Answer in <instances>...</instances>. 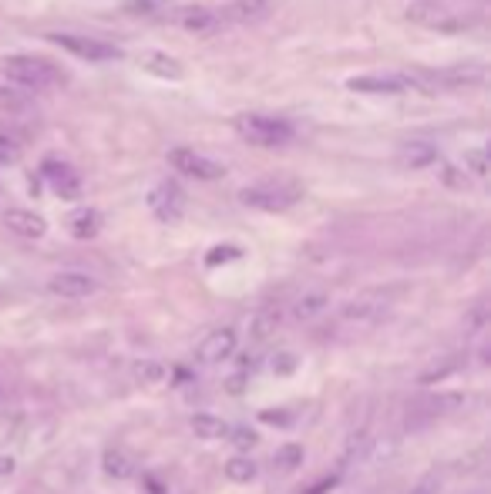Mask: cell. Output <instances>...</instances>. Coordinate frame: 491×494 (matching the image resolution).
Masks as SVG:
<instances>
[{"label": "cell", "instance_id": "d4e9b609", "mask_svg": "<svg viewBox=\"0 0 491 494\" xmlns=\"http://www.w3.org/2000/svg\"><path fill=\"white\" fill-rule=\"evenodd\" d=\"M135 377H138L142 384H158V380L165 377V367L152 360H142V363H135Z\"/></svg>", "mask_w": 491, "mask_h": 494}, {"label": "cell", "instance_id": "2e32d148", "mask_svg": "<svg viewBox=\"0 0 491 494\" xmlns=\"http://www.w3.org/2000/svg\"><path fill=\"white\" fill-rule=\"evenodd\" d=\"M67 226H71V236L91 239V236H98V229H101V216L95 209H78V212H71Z\"/></svg>", "mask_w": 491, "mask_h": 494}, {"label": "cell", "instance_id": "7c38bea8", "mask_svg": "<svg viewBox=\"0 0 491 494\" xmlns=\"http://www.w3.org/2000/svg\"><path fill=\"white\" fill-rule=\"evenodd\" d=\"M269 7H273V0H233V4H225L223 11H219V21L249 24V21H259Z\"/></svg>", "mask_w": 491, "mask_h": 494}, {"label": "cell", "instance_id": "ffe728a7", "mask_svg": "<svg viewBox=\"0 0 491 494\" xmlns=\"http://www.w3.org/2000/svg\"><path fill=\"white\" fill-rule=\"evenodd\" d=\"M31 98L34 95H27V91H21L17 85L0 77V111H24L31 105Z\"/></svg>", "mask_w": 491, "mask_h": 494}, {"label": "cell", "instance_id": "3957f363", "mask_svg": "<svg viewBox=\"0 0 491 494\" xmlns=\"http://www.w3.org/2000/svg\"><path fill=\"white\" fill-rule=\"evenodd\" d=\"M235 132H239V138H246L249 145H259V148H283V145L293 142L290 125L279 118H266V115H239Z\"/></svg>", "mask_w": 491, "mask_h": 494}, {"label": "cell", "instance_id": "ba28073f", "mask_svg": "<svg viewBox=\"0 0 491 494\" xmlns=\"http://www.w3.org/2000/svg\"><path fill=\"white\" fill-rule=\"evenodd\" d=\"M4 226H7L14 236H21V239H41L47 232L45 216H37V212L31 209H7L4 212Z\"/></svg>", "mask_w": 491, "mask_h": 494}, {"label": "cell", "instance_id": "d6986e66", "mask_svg": "<svg viewBox=\"0 0 491 494\" xmlns=\"http://www.w3.org/2000/svg\"><path fill=\"white\" fill-rule=\"evenodd\" d=\"M256 461L253 458H243V454H235V458H229L225 461V478L233 484H249L253 478H256Z\"/></svg>", "mask_w": 491, "mask_h": 494}, {"label": "cell", "instance_id": "7402d4cb", "mask_svg": "<svg viewBox=\"0 0 491 494\" xmlns=\"http://www.w3.org/2000/svg\"><path fill=\"white\" fill-rule=\"evenodd\" d=\"M461 165H465V176H471L475 182H485V178H488V152H485V148L465 152Z\"/></svg>", "mask_w": 491, "mask_h": 494}, {"label": "cell", "instance_id": "6da1fadb", "mask_svg": "<svg viewBox=\"0 0 491 494\" xmlns=\"http://www.w3.org/2000/svg\"><path fill=\"white\" fill-rule=\"evenodd\" d=\"M0 77L17 85L27 95H34V91H47L61 85V67L37 55H11L0 61Z\"/></svg>", "mask_w": 491, "mask_h": 494}, {"label": "cell", "instance_id": "8fae6325", "mask_svg": "<svg viewBox=\"0 0 491 494\" xmlns=\"http://www.w3.org/2000/svg\"><path fill=\"white\" fill-rule=\"evenodd\" d=\"M45 178L51 182V188H55L61 198L81 196V178L67 162H45Z\"/></svg>", "mask_w": 491, "mask_h": 494}, {"label": "cell", "instance_id": "5bb4252c", "mask_svg": "<svg viewBox=\"0 0 491 494\" xmlns=\"http://www.w3.org/2000/svg\"><path fill=\"white\" fill-rule=\"evenodd\" d=\"M142 67H145L148 75L168 77V81H179V77H182L179 61H175V57H168V55H162V51H152V55L142 57Z\"/></svg>", "mask_w": 491, "mask_h": 494}, {"label": "cell", "instance_id": "9c48e42d", "mask_svg": "<svg viewBox=\"0 0 491 494\" xmlns=\"http://www.w3.org/2000/svg\"><path fill=\"white\" fill-rule=\"evenodd\" d=\"M233 353H235V329L233 327L213 329V333L199 343L202 363H219V360H225V357H233Z\"/></svg>", "mask_w": 491, "mask_h": 494}, {"label": "cell", "instance_id": "cb8c5ba5", "mask_svg": "<svg viewBox=\"0 0 491 494\" xmlns=\"http://www.w3.org/2000/svg\"><path fill=\"white\" fill-rule=\"evenodd\" d=\"M273 464H276L279 471H296L303 464V448L300 444H283V448L273 454Z\"/></svg>", "mask_w": 491, "mask_h": 494}, {"label": "cell", "instance_id": "ac0fdd59", "mask_svg": "<svg viewBox=\"0 0 491 494\" xmlns=\"http://www.w3.org/2000/svg\"><path fill=\"white\" fill-rule=\"evenodd\" d=\"M437 81H441V85H455V88H458V85H481V81H485V67L468 65V67H455V71H441Z\"/></svg>", "mask_w": 491, "mask_h": 494}, {"label": "cell", "instance_id": "4316f807", "mask_svg": "<svg viewBox=\"0 0 491 494\" xmlns=\"http://www.w3.org/2000/svg\"><path fill=\"white\" fill-rule=\"evenodd\" d=\"M229 434H233V444L235 448H243V450H249V448H256V430H249V428H235V430H229Z\"/></svg>", "mask_w": 491, "mask_h": 494}, {"label": "cell", "instance_id": "277c9868", "mask_svg": "<svg viewBox=\"0 0 491 494\" xmlns=\"http://www.w3.org/2000/svg\"><path fill=\"white\" fill-rule=\"evenodd\" d=\"M148 209L158 222H179L185 212V192L175 182H158L148 192Z\"/></svg>", "mask_w": 491, "mask_h": 494}, {"label": "cell", "instance_id": "4dcf8cb0", "mask_svg": "<svg viewBox=\"0 0 491 494\" xmlns=\"http://www.w3.org/2000/svg\"><path fill=\"white\" fill-rule=\"evenodd\" d=\"M437 491H441V481H437V478H425L421 484L411 488V494H437Z\"/></svg>", "mask_w": 491, "mask_h": 494}, {"label": "cell", "instance_id": "30bf717a", "mask_svg": "<svg viewBox=\"0 0 491 494\" xmlns=\"http://www.w3.org/2000/svg\"><path fill=\"white\" fill-rule=\"evenodd\" d=\"M47 289H51L55 297L81 299V297H91V293H95V279H91L88 273H57V276H51Z\"/></svg>", "mask_w": 491, "mask_h": 494}, {"label": "cell", "instance_id": "4fadbf2b", "mask_svg": "<svg viewBox=\"0 0 491 494\" xmlns=\"http://www.w3.org/2000/svg\"><path fill=\"white\" fill-rule=\"evenodd\" d=\"M175 24H179L182 31L209 34L223 21H219V11H209V7H182V11H175Z\"/></svg>", "mask_w": 491, "mask_h": 494}, {"label": "cell", "instance_id": "e0dca14e", "mask_svg": "<svg viewBox=\"0 0 491 494\" xmlns=\"http://www.w3.org/2000/svg\"><path fill=\"white\" fill-rule=\"evenodd\" d=\"M105 474H112V478H118V481H125V478H132L135 474V464H132V458L125 454V450H118V448H108L105 450Z\"/></svg>", "mask_w": 491, "mask_h": 494}, {"label": "cell", "instance_id": "83f0119b", "mask_svg": "<svg viewBox=\"0 0 491 494\" xmlns=\"http://www.w3.org/2000/svg\"><path fill=\"white\" fill-rule=\"evenodd\" d=\"M239 256H243V253H239L235 246H215L213 253L205 256V263H209V266H219V263H225V259H239Z\"/></svg>", "mask_w": 491, "mask_h": 494}, {"label": "cell", "instance_id": "484cf974", "mask_svg": "<svg viewBox=\"0 0 491 494\" xmlns=\"http://www.w3.org/2000/svg\"><path fill=\"white\" fill-rule=\"evenodd\" d=\"M374 313H380V303H367V299H354V303L344 307L346 319H370Z\"/></svg>", "mask_w": 491, "mask_h": 494}, {"label": "cell", "instance_id": "836d02e7", "mask_svg": "<svg viewBox=\"0 0 491 494\" xmlns=\"http://www.w3.org/2000/svg\"><path fill=\"white\" fill-rule=\"evenodd\" d=\"M334 484H336V478H326V481H320V484H313V488H310V491H306V494H324V491H326V488H334Z\"/></svg>", "mask_w": 491, "mask_h": 494}, {"label": "cell", "instance_id": "5b68a950", "mask_svg": "<svg viewBox=\"0 0 491 494\" xmlns=\"http://www.w3.org/2000/svg\"><path fill=\"white\" fill-rule=\"evenodd\" d=\"M168 162L179 168L182 176L195 178V182H215V178L225 176V168L213 158H205V155L192 152V148H175V152L168 155Z\"/></svg>", "mask_w": 491, "mask_h": 494}, {"label": "cell", "instance_id": "52a82bcc", "mask_svg": "<svg viewBox=\"0 0 491 494\" xmlns=\"http://www.w3.org/2000/svg\"><path fill=\"white\" fill-rule=\"evenodd\" d=\"M414 85H417V81L407 75H364V77L346 81V88L360 91V95H404V91H411Z\"/></svg>", "mask_w": 491, "mask_h": 494}, {"label": "cell", "instance_id": "f546056e", "mask_svg": "<svg viewBox=\"0 0 491 494\" xmlns=\"http://www.w3.org/2000/svg\"><path fill=\"white\" fill-rule=\"evenodd\" d=\"M273 370H276V374H293V370H296V357H293V353H279L276 360H273Z\"/></svg>", "mask_w": 491, "mask_h": 494}, {"label": "cell", "instance_id": "7a4b0ae2", "mask_svg": "<svg viewBox=\"0 0 491 494\" xmlns=\"http://www.w3.org/2000/svg\"><path fill=\"white\" fill-rule=\"evenodd\" d=\"M303 198V188L296 182H286V178H273V182H256L239 192V202L246 209H259V212H283L296 206Z\"/></svg>", "mask_w": 491, "mask_h": 494}, {"label": "cell", "instance_id": "d6a6232c", "mask_svg": "<svg viewBox=\"0 0 491 494\" xmlns=\"http://www.w3.org/2000/svg\"><path fill=\"white\" fill-rule=\"evenodd\" d=\"M14 468H17V464H14L11 454H0V474H14Z\"/></svg>", "mask_w": 491, "mask_h": 494}, {"label": "cell", "instance_id": "9a60e30c", "mask_svg": "<svg viewBox=\"0 0 491 494\" xmlns=\"http://www.w3.org/2000/svg\"><path fill=\"white\" fill-rule=\"evenodd\" d=\"M192 430H195V438H202V440H223V438H229V424L225 420H219V418H213V414H195L192 418Z\"/></svg>", "mask_w": 491, "mask_h": 494}, {"label": "cell", "instance_id": "8992f818", "mask_svg": "<svg viewBox=\"0 0 491 494\" xmlns=\"http://www.w3.org/2000/svg\"><path fill=\"white\" fill-rule=\"evenodd\" d=\"M47 41L71 51V55L85 57V61H112V57L122 55L118 47L105 45V41H91V37H78V34H47Z\"/></svg>", "mask_w": 491, "mask_h": 494}, {"label": "cell", "instance_id": "f1b7e54d", "mask_svg": "<svg viewBox=\"0 0 491 494\" xmlns=\"http://www.w3.org/2000/svg\"><path fill=\"white\" fill-rule=\"evenodd\" d=\"M17 152H21L17 138H11V135L0 132V165H4V162H14V158H17Z\"/></svg>", "mask_w": 491, "mask_h": 494}, {"label": "cell", "instance_id": "44dd1931", "mask_svg": "<svg viewBox=\"0 0 491 494\" xmlns=\"http://www.w3.org/2000/svg\"><path fill=\"white\" fill-rule=\"evenodd\" d=\"M404 162L411 165V168H425V165H435L437 162V148L427 142H411L404 145Z\"/></svg>", "mask_w": 491, "mask_h": 494}, {"label": "cell", "instance_id": "1f68e13d", "mask_svg": "<svg viewBox=\"0 0 491 494\" xmlns=\"http://www.w3.org/2000/svg\"><path fill=\"white\" fill-rule=\"evenodd\" d=\"M259 418L266 420V424H290V418H286V414H273V410H263Z\"/></svg>", "mask_w": 491, "mask_h": 494}, {"label": "cell", "instance_id": "603a6c76", "mask_svg": "<svg viewBox=\"0 0 491 494\" xmlns=\"http://www.w3.org/2000/svg\"><path fill=\"white\" fill-rule=\"evenodd\" d=\"M326 303H330L326 293H303V297L296 299V309H293V313H296L300 319H313L316 313H324Z\"/></svg>", "mask_w": 491, "mask_h": 494}]
</instances>
